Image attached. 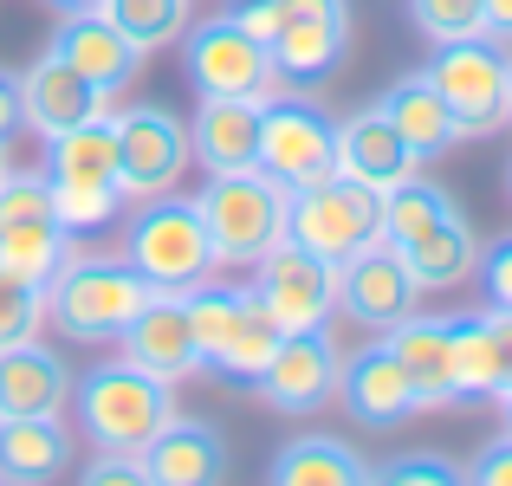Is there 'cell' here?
Wrapping results in <instances>:
<instances>
[{
    "mask_svg": "<svg viewBox=\"0 0 512 486\" xmlns=\"http://www.w3.org/2000/svg\"><path fill=\"white\" fill-rule=\"evenodd\" d=\"M227 20H240L273 52L279 85H292V91H318L350 52L344 0H227Z\"/></svg>",
    "mask_w": 512,
    "mask_h": 486,
    "instance_id": "1",
    "label": "cell"
},
{
    "mask_svg": "<svg viewBox=\"0 0 512 486\" xmlns=\"http://www.w3.org/2000/svg\"><path fill=\"white\" fill-rule=\"evenodd\" d=\"M150 279L124 260V253H65V266L46 279V318L72 344H117L124 324L143 312Z\"/></svg>",
    "mask_w": 512,
    "mask_h": 486,
    "instance_id": "2",
    "label": "cell"
},
{
    "mask_svg": "<svg viewBox=\"0 0 512 486\" xmlns=\"http://www.w3.org/2000/svg\"><path fill=\"white\" fill-rule=\"evenodd\" d=\"M72 409H78V435L91 448L143 454L175 415V383H156L150 370L117 357V363H98V370L72 376Z\"/></svg>",
    "mask_w": 512,
    "mask_h": 486,
    "instance_id": "3",
    "label": "cell"
},
{
    "mask_svg": "<svg viewBox=\"0 0 512 486\" xmlns=\"http://www.w3.org/2000/svg\"><path fill=\"white\" fill-rule=\"evenodd\" d=\"M195 201H201V221H208L221 266H253L260 253H273L286 240V182L266 175L260 162L208 175Z\"/></svg>",
    "mask_w": 512,
    "mask_h": 486,
    "instance_id": "4",
    "label": "cell"
},
{
    "mask_svg": "<svg viewBox=\"0 0 512 486\" xmlns=\"http://www.w3.org/2000/svg\"><path fill=\"white\" fill-rule=\"evenodd\" d=\"M124 260L137 266L156 292H188L221 266L214 260V240H208V221H201V201L175 195V188L137 201V214H130V227H124Z\"/></svg>",
    "mask_w": 512,
    "mask_h": 486,
    "instance_id": "5",
    "label": "cell"
},
{
    "mask_svg": "<svg viewBox=\"0 0 512 486\" xmlns=\"http://www.w3.org/2000/svg\"><path fill=\"white\" fill-rule=\"evenodd\" d=\"M286 240H299L305 253L344 266L357 247L383 240V195L350 175H318V182L286 188Z\"/></svg>",
    "mask_w": 512,
    "mask_h": 486,
    "instance_id": "6",
    "label": "cell"
},
{
    "mask_svg": "<svg viewBox=\"0 0 512 486\" xmlns=\"http://www.w3.org/2000/svg\"><path fill=\"white\" fill-rule=\"evenodd\" d=\"M428 85L441 91V104L454 111L461 137H493V130L512 124V104H506V46L487 33H467V39H441L435 59L422 65Z\"/></svg>",
    "mask_w": 512,
    "mask_h": 486,
    "instance_id": "7",
    "label": "cell"
},
{
    "mask_svg": "<svg viewBox=\"0 0 512 486\" xmlns=\"http://www.w3.org/2000/svg\"><path fill=\"white\" fill-rule=\"evenodd\" d=\"M260 169L286 188L318 182L338 169V117L305 91H266L260 98Z\"/></svg>",
    "mask_w": 512,
    "mask_h": 486,
    "instance_id": "8",
    "label": "cell"
},
{
    "mask_svg": "<svg viewBox=\"0 0 512 486\" xmlns=\"http://www.w3.org/2000/svg\"><path fill=\"white\" fill-rule=\"evenodd\" d=\"M182 65H188L195 98H266V91L279 85L273 52L240 20H227V13L182 26Z\"/></svg>",
    "mask_w": 512,
    "mask_h": 486,
    "instance_id": "9",
    "label": "cell"
},
{
    "mask_svg": "<svg viewBox=\"0 0 512 486\" xmlns=\"http://www.w3.org/2000/svg\"><path fill=\"white\" fill-rule=\"evenodd\" d=\"M111 124H117V188H124V201L169 195L188 175L195 150H188V124L169 104H124V111H111Z\"/></svg>",
    "mask_w": 512,
    "mask_h": 486,
    "instance_id": "10",
    "label": "cell"
},
{
    "mask_svg": "<svg viewBox=\"0 0 512 486\" xmlns=\"http://www.w3.org/2000/svg\"><path fill=\"white\" fill-rule=\"evenodd\" d=\"M247 273H253L247 292L273 312L279 331H325V324L338 318V266L318 260V253H305L299 240H279V247L260 253Z\"/></svg>",
    "mask_w": 512,
    "mask_h": 486,
    "instance_id": "11",
    "label": "cell"
},
{
    "mask_svg": "<svg viewBox=\"0 0 512 486\" xmlns=\"http://www.w3.org/2000/svg\"><path fill=\"white\" fill-rule=\"evenodd\" d=\"M338 363L344 350L325 331H286L279 350L266 357V370L253 376V396L273 415H318L338 402Z\"/></svg>",
    "mask_w": 512,
    "mask_h": 486,
    "instance_id": "12",
    "label": "cell"
},
{
    "mask_svg": "<svg viewBox=\"0 0 512 486\" xmlns=\"http://www.w3.org/2000/svg\"><path fill=\"white\" fill-rule=\"evenodd\" d=\"M415 299H422V286H415V273L402 266V253L389 240H370V247H357L338 266V312L350 324H363V331H376V337L409 318Z\"/></svg>",
    "mask_w": 512,
    "mask_h": 486,
    "instance_id": "13",
    "label": "cell"
},
{
    "mask_svg": "<svg viewBox=\"0 0 512 486\" xmlns=\"http://www.w3.org/2000/svg\"><path fill=\"white\" fill-rule=\"evenodd\" d=\"M338 402L350 409V422L376 428V435L402 428L409 415H422V402H415V389H409V376H402L389 337H370V344H357L338 363Z\"/></svg>",
    "mask_w": 512,
    "mask_h": 486,
    "instance_id": "14",
    "label": "cell"
},
{
    "mask_svg": "<svg viewBox=\"0 0 512 486\" xmlns=\"http://www.w3.org/2000/svg\"><path fill=\"white\" fill-rule=\"evenodd\" d=\"M52 52H59L65 65H72L85 85H98L104 98H117V91H130V78H137V65H143V52L124 39V26L111 20L104 7H85V13H65L59 26H52V39H46Z\"/></svg>",
    "mask_w": 512,
    "mask_h": 486,
    "instance_id": "15",
    "label": "cell"
},
{
    "mask_svg": "<svg viewBox=\"0 0 512 486\" xmlns=\"http://www.w3.org/2000/svg\"><path fill=\"white\" fill-rule=\"evenodd\" d=\"M117 344H124V363L150 370L156 383H188V376L201 370L182 292H150V299H143V312L124 324V337H117Z\"/></svg>",
    "mask_w": 512,
    "mask_h": 486,
    "instance_id": "16",
    "label": "cell"
},
{
    "mask_svg": "<svg viewBox=\"0 0 512 486\" xmlns=\"http://www.w3.org/2000/svg\"><path fill=\"white\" fill-rule=\"evenodd\" d=\"M20 104H26V130H33L39 143H52L59 130L111 111V98H104L98 85H85V78H78L52 46H39V59L20 72Z\"/></svg>",
    "mask_w": 512,
    "mask_h": 486,
    "instance_id": "17",
    "label": "cell"
},
{
    "mask_svg": "<svg viewBox=\"0 0 512 486\" xmlns=\"http://www.w3.org/2000/svg\"><path fill=\"white\" fill-rule=\"evenodd\" d=\"M389 350H396L402 376H409L422 409H454V312H409L389 324Z\"/></svg>",
    "mask_w": 512,
    "mask_h": 486,
    "instance_id": "18",
    "label": "cell"
},
{
    "mask_svg": "<svg viewBox=\"0 0 512 486\" xmlns=\"http://www.w3.org/2000/svg\"><path fill=\"white\" fill-rule=\"evenodd\" d=\"M415 169H422V162L409 156V143L396 137V124H389L376 104L338 117V175H350V182H363V188L383 195V188L409 182Z\"/></svg>",
    "mask_w": 512,
    "mask_h": 486,
    "instance_id": "19",
    "label": "cell"
},
{
    "mask_svg": "<svg viewBox=\"0 0 512 486\" xmlns=\"http://www.w3.org/2000/svg\"><path fill=\"white\" fill-rule=\"evenodd\" d=\"M65 409H72V363L59 350L39 337L0 350V415H65Z\"/></svg>",
    "mask_w": 512,
    "mask_h": 486,
    "instance_id": "20",
    "label": "cell"
},
{
    "mask_svg": "<svg viewBox=\"0 0 512 486\" xmlns=\"http://www.w3.org/2000/svg\"><path fill=\"white\" fill-rule=\"evenodd\" d=\"M143 467H150V480H163V486H214V480L234 474L221 428L195 422V415H169L163 435L143 448Z\"/></svg>",
    "mask_w": 512,
    "mask_h": 486,
    "instance_id": "21",
    "label": "cell"
},
{
    "mask_svg": "<svg viewBox=\"0 0 512 486\" xmlns=\"http://www.w3.org/2000/svg\"><path fill=\"white\" fill-rule=\"evenodd\" d=\"M188 150L208 175L260 162V98H195Z\"/></svg>",
    "mask_w": 512,
    "mask_h": 486,
    "instance_id": "22",
    "label": "cell"
},
{
    "mask_svg": "<svg viewBox=\"0 0 512 486\" xmlns=\"http://www.w3.org/2000/svg\"><path fill=\"white\" fill-rule=\"evenodd\" d=\"M376 111L396 124V137L409 143L415 162H441L454 143H461V124H454V111L441 104V91L428 85V72H402L396 85L376 98Z\"/></svg>",
    "mask_w": 512,
    "mask_h": 486,
    "instance_id": "23",
    "label": "cell"
},
{
    "mask_svg": "<svg viewBox=\"0 0 512 486\" xmlns=\"http://www.w3.org/2000/svg\"><path fill=\"white\" fill-rule=\"evenodd\" d=\"M72 474V428L65 415H0V480H59Z\"/></svg>",
    "mask_w": 512,
    "mask_h": 486,
    "instance_id": "24",
    "label": "cell"
},
{
    "mask_svg": "<svg viewBox=\"0 0 512 486\" xmlns=\"http://www.w3.org/2000/svg\"><path fill=\"white\" fill-rule=\"evenodd\" d=\"M396 253H402V266L415 273L422 292H448V286H461V279L480 266V234H474V221H467V208H454L441 227L415 234L409 247H396Z\"/></svg>",
    "mask_w": 512,
    "mask_h": 486,
    "instance_id": "25",
    "label": "cell"
},
{
    "mask_svg": "<svg viewBox=\"0 0 512 486\" xmlns=\"http://www.w3.org/2000/svg\"><path fill=\"white\" fill-rule=\"evenodd\" d=\"M266 480H279V486H363L370 480V461L344 435H292L273 454Z\"/></svg>",
    "mask_w": 512,
    "mask_h": 486,
    "instance_id": "26",
    "label": "cell"
},
{
    "mask_svg": "<svg viewBox=\"0 0 512 486\" xmlns=\"http://www.w3.org/2000/svg\"><path fill=\"white\" fill-rule=\"evenodd\" d=\"M46 175L52 182H117V124L111 111L59 130L46 143Z\"/></svg>",
    "mask_w": 512,
    "mask_h": 486,
    "instance_id": "27",
    "label": "cell"
},
{
    "mask_svg": "<svg viewBox=\"0 0 512 486\" xmlns=\"http://www.w3.org/2000/svg\"><path fill=\"white\" fill-rule=\"evenodd\" d=\"M454 208H461V201H454L441 182H428V175H409V182L383 188V240H389V247H409L415 234L441 227Z\"/></svg>",
    "mask_w": 512,
    "mask_h": 486,
    "instance_id": "28",
    "label": "cell"
},
{
    "mask_svg": "<svg viewBox=\"0 0 512 486\" xmlns=\"http://www.w3.org/2000/svg\"><path fill=\"white\" fill-rule=\"evenodd\" d=\"M454 402H500L487 312H454Z\"/></svg>",
    "mask_w": 512,
    "mask_h": 486,
    "instance_id": "29",
    "label": "cell"
},
{
    "mask_svg": "<svg viewBox=\"0 0 512 486\" xmlns=\"http://www.w3.org/2000/svg\"><path fill=\"white\" fill-rule=\"evenodd\" d=\"M65 253H72V234L59 221H0V266L33 279V286H46L59 273Z\"/></svg>",
    "mask_w": 512,
    "mask_h": 486,
    "instance_id": "30",
    "label": "cell"
},
{
    "mask_svg": "<svg viewBox=\"0 0 512 486\" xmlns=\"http://www.w3.org/2000/svg\"><path fill=\"white\" fill-rule=\"evenodd\" d=\"M104 13H111L117 26H124V39L150 59V52H163L182 39V26L195 20L188 13V0H104Z\"/></svg>",
    "mask_w": 512,
    "mask_h": 486,
    "instance_id": "31",
    "label": "cell"
},
{
    "mask_svg": "<svg viewBox=\"0 0 512 486\" xmlns=\"http://www.w3.org/2000/svg\"><path fill=\"white\" fill-rule=\"evenodd\" d=\"M279 337H286V331L273 324V312H266V305L247 292V318H240V331H234V337H227V350L214 357V370L234 376V383H253V376L266 370V357L279 350Z\"/></svg>",
    "mask_w": 512,
    "mask_h": 486,
    "instance_id": "32",
    "label": "cell"
},
{
    "mask_svg": "<svg viewBox=\"0 0 512 486\" xmlns=\"http://www.w3.org/2000/svg\"><path fill=\"white\" fill-rule=\"evenodd\" d=\"M117 208H124V188L117 182H52V221H59L72 240L111 227Z\"/></svg>",
    "mask_w": 512,
    "mask_h": 486,
    "instance_id": "33",
    "label": "cell"
},
{
    "mask_svg": "<svg viewBox=\"0 0 512 486\" xmlns=\"http://www.w3.org/2000/svg\"><path fill=\"white\" fill-rule=\"evenodd\" d=\"M39 324H46V286H33V279L0 266V350L39 337Z\"/></svg>",
    "mask_w": 512,
    "mask_h": 486,
    "instance_id": "34",
    "label": "cell"
},
{
    "mask_svg": "<svg viewBox=\"0 0 512 486\" xmlns=\"http://www.w3.org/2000/svg\"><path fill=\"white\" fill-rule=\"evenodd\" d=\"M0 221H52V175L46 169H0Z\"/></svg>",
    "mask_w": 512,
    "mask_h": 486,
    "instance_id": "35",
    "label": "cell"
},
{
    "mask_svg": "<svg viewBox=\"0 0 512 486\" xmlns=\"http://www.w3.org/2000/svg\"><path fill=\"white\" fill-rule=\"evenodd\" d=\"M409 26L428 46L467 39V33H480V0H409Z\"/></svg>",
    "mask_w": 512,
    "mask_h": 486,
    "instance_id": "36",
    "label": "cell"
},
{
    "mask_svg": "<svg viewBox=\"0 0 512 486\" xmlns=\"http://www.w3.org/2000/svg\"><path fill=\"white\" fill-rule=\"evenodd\" d=\"M370 480H389V486H454L461 467L441 461V454H396V461L370 467Z\"/></svg>",
    "mask_w": 512,
    "mask_h": 486,
    "instance_id": "37",
    "label": "cell"
},
{
    "mask_svg": "<svg viewBox=\"0 0 512 486\" xmlns=\"http://www.w3.org/2000/svg\"><path fill=\"white\" fill-rule=\"evenodd\" d=\"M78 480L85 486H150V467L130 448H91V461L78 467Z\"/></svg>",
    "mask_w": 512,
    "mask_h": 486,
    "instance_id": "38",
    "label": "cell"
},
{
    "mask_svg": "<svg viewBox=\"0 0 512 486\" xmlns=\"http://www.w3.org/2000/svg\"><path fill=\"white\" fill-rule=\"evenodd\" d=\"M480 286H487V305H500V312H512V234H500L493 247H480Z\"/></svg>",
    "mask_w": 512,
    "mask_h": 486,
    "instance_id": "39",
    "label": "cell"
},
{
    "mask_svg": "<svg viewBox=\"0 0 512 486\" xmlns=\"http://www.w3.org/2000/svg\"><path fill=\"white\" fill-rule=\"evenodd\" d=\"M467 480H480V486H512V428L500 441H487L480 448V461L467 467Z\"/></svg>",
    "mask_w": 512,
    "mask_h": 486,
    "instance_id": "40",
    "label": "cell"
},
{
    "mask_svg": "<svg viewBox=\"0 0 512 486\" xmlns=\"http://www.w3.org/2000/svg\"><path fill=\"white\" fill-rule=\"evenodd\" d=\"M26 130V104H20V72L0 65V143H13Z\"/></svg>",
    "mask_w": 512,
    "mask_h": 486,
    "instance_id": "41",
    "label": "cell"
},
{
    "mask_svg": "<svg viewBox=\"0 0 512 486\" xmlns=\"http://www.w3.org/2000/svg\"><path fill=\"white\" fill-rule=\"evenodd\" d=\"M487 331H493V363H500V396L512 389V312L487 305Z\"/></svg>",
    "mask_w": 512,
    "mask_h": 486,
    "instance_id": "42",
    "label": "cell"
},
{
    "mask_svg": "<svg viewBox=\"0 0 512 486\" xmlns=\"http://www.w3.org/2000/svg\"><path fill=\"white\" fill-rule=\"evenodd\" d=\"M480 33L512 46V0H480Z\"/></svg>",
    "mask_w": 512,
    "mask_h": 486,
    "instance_id": "43",
    "label": "cell"
},
{
    "mask_svg": "<svg viewBox=\"0 0 512 486\" xmlns=\"http://www.w3.org/2000/svg\"><path fill=\"white\" fill-rule=\"evenodd\" d=\"M59 13H85V7H104V0H52Z\"/></svg>",
    "mask_w": 512,
    "mask_h": 486,
    "instance_id": "44",
    "label": "cell"
},
{
    "mask_svg": "<svg viewBox=\"0 0 512 486\" xmlns=\"http://www.w3.org/2000/svg\"><path fill=\"white\" fill-rule=\"evenodd\" d=\"M500 415H506V428H512V389H506V396H500Z\"/></svg>",
    "mask_w": 512,
    "mask_h": 486,
    "instance_id": "45",
    "label": "cell"
},
{
    "mask_svg": "<svg viewBox=\"0 0 512 486\" xmlns=\"http://www.w3.org/2000/svg\"><path fill=\"white\" fill-rule=\"evenodd\" d=\"M506 104H512V59H506Z\"/></svg>",
    "mask_w": 512,
    "mask_h": 486,
    "instance_id": "46",
    "label": "cell"
},
{
    "mask_svg": "<svg viewBox=\"0 0 512 486\" xmlns=\"http://www.w3.org/2000/svg\"><path fill=\"white\" fill-rule=\"evenodd\" d=\"M506 201H512V156H506Z\"/></svg>",
    "mask_w": 512,
    "mask_h": 486,
    "instance_id": "47",
    "label": "cell"
},
{
    "mask_svg": "<svg viewBox=\"0 0 512 486\" xmlns=\"http://www.w3.org/2000/svg\"><path fill=\"white\" fill-rule=\"evenodd\" d=\"M0 169H7V143H0Z\"/></svg>",
    "mask_w": 512,
    "mask_h": 486,
    "instance_id": "48",
    "label": "cell"
}]
</instances>
